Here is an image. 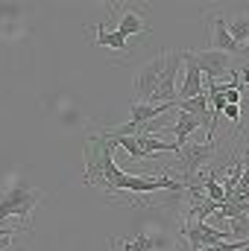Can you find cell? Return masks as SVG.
Masks as SVG:
<instances>
[{"mask_svg":"<svg viewBox=\"0 0 249 251\" xmlns=\"http://www.w3.org/2000/svg\"><path fill=\"white\" fill-rule=\"evenodd\" d=\"M164 62H167V53H158L153 62H147L138 73H135V102H150L156 88H158V79H161V70H164Z\"/></svg>","mask_w":249,"mask_h":251,"instance_id":"6","label":"cell"},{"mask_svg":"<svg viewBox=\"0 0 249 251\" xmlns=\"http://www.w3.org/2000/svg\"><path fill=\"white\" fill-rule=\"evenodd\" d=\"M241 56H249V41L244 44V47H241Z\"/></svg>","mask_w":249,"mask_h":251,"instance_id":"20","label":"cell"},{"mask_svg":"<svg viewBox=\"0 0 249 251\" xmlns=\"http://www.w3.org/2000/svg\"><path fill=\"white\" fill-rule=\"evenodd\" d=\"M223 114L235 123V128H241V126H244V123H241V105H226V108H223Z\"/></svg>","mask_w":249,"mask_h":251,"instance_id":"18","label":"cell"},{"mask_svg":"<svg viewBox=\"0 0 249 251\" xmlns=\"http://www.w3.org/2000/svg\"><path fill=\"white\" fill-rule=\"evenodd\" d=\"M115 149L118 146L103 131L88 134V140H85V176H82L85 187L103 190L106 196H118V184L126 173L115 161Z\"/></svg>","mask_w":249,"mask_h":251,"instance_id":"1","label":"cell"},{"mask_svg":"<svg viewBox=\"0 0 249 251\" xmlns=\"http://www.w3.org/2000/svg\"><path fill=\"white\" fill-rule=\"evenodd\" d=\"M193 59L199 64L202 76H208V82L223 79V76L232 73V56H229V53H220V50H208V47H205V50H196Z\"/></svg>","mask_w":249,"mask_h":251,"instance_id":"8","label":"cell"},{"mask_svg":"<svg viewBox=\"0 0 249 251\" xmlns=\"http://www.w3.org/2000/svg\"><path fill=\"white\" fill-rule=\"evenodd\" d=\"M94 44H97V47H109V50H118V53H126V38H121L115 29H106L103 24H97V35H94Z\"/></svg>","mask_w":249,"mask_h":251,"instance_id":"15","label":"cell"},{"mask_svg":"<svg viewBox=\"0 0 249 251\" xmlns=\"http://www.w3.org/2000/svg\"><path fill=\"white\" fill-rule=\"evenodd\" d=\"M176 102H164V105H150V102H132L129 105V123L135 126L138 131H141V126H147V123H153V120H158L161 114H167L170 108H173Z\"/></svg>","mask_w":249,"mask_h":251,"instance_id":"11","label":"cell"},{"mask_svg":"<svg viewBox=\"0 0 249 251\" xmlns=\"http://www.w3.org/2000/svg\"><path fill=\"white\" fill-rule=\"evenodd\" d=\"M182 234H185L187 246L190 251H199V249H208V246H217V243H238L229 231H220V228H211L208 222H196V219H187L185 228H182Z\"/></svg>","mask_w":249,"mask_h":251,"instance_id":"5","label":"cell"},{"mask_svg":"<svg viewBox=\"0 0 249 251\" xmlns=\"http://www.w3.org/2000/svg\"><path fill=\"white\" fill-rule=\"evenodd\" d=\"M182 67H185V73H182L176 100H193V97L205 94V82H202L205 76H202L199 64H196V59H193V50H182Z\"/></svg>","mask_w":249,"mask_h":251,"instance_id":"7","label":"cell"},{"mask_svg":"<svg viewBox=\"0 0 249 251\" xmlns=\"http://www.w3.org/2000/svg\"><path fill=\"white\" fill-rule=\"evenodd\" d=\"M247 196H249V149L244 152V173H241V181H238V190H235V201H244Z\"/></svg>","mask_w":249,"mask_h":251,"instance_id":"17","label":"cell"},{"mask_svg":"<svg viewBox=\"0 0 249 251\" xmlns=\"http://www.w3.org/2000/svg\"><path fill=\"white\" fill-rule=\"evenodd\" d=\"M208 50H220V53H229V56L241 53V47L229 35V26H226L223 15H214V18L208 15Z\"/></svg>","mask_w":249,"mask_h":251,"instance_id":"9","label":"cell"},{"mask_svg":"<svg viewBox=\"0 0 249 251\" xmlns=\"http://www.w3.org/2000/svg\"><path fill=\"white\" fill-rule=\"evenodd\" d=\"M9 246H12V237H3L0 240V251H9Z\"/></svg>","mask_w":249,"mask_h":251,"instance_id":"19","label":"cell"},{"mask_svg":"<svg viewBox=\"0 0 249 251\" xmlns=\"http://www.w3.org/2000/svg\"><path fill=\"white\" fill-rule=\"evenodd\" d=\"M196 128H199V120H196V117H190V114H185V111H176V123L170 126V131L176 134V146H179V149L185 146L187 137H190Z\"/></svg>","mask_w":249,"mask_h":251,"instance_id":"14","label":"cell"},{"mask_svg":"<svg viewBox=\"0 0 249 251\" xmlns=\"http://www.w3.org/2000/svg\"><path fill=\"white\" fill-rule=\"evenodd\" d=\"M135 143L141 146V152H144L147 158H156V155H161V152H179V146H176V143L158 140L156 134H144V131H138V134H135Z\"/></svg>","mask_w":249,"mask_h":251,"instance_id":"13","label":"cell"},{"mask_svg":"<svg viewBox=\"0 0 249 251\" xmlns=\"http://www.w3.org/2000/svg\"><path fill=\"white\" fill-rule=\"evenodd\" d=\"M124 9V6H121ZM121 38H129V35H150V26L144 24V18L135 12V9H124V15H121V24H118V29H115Z\"/></svg>","mask_w":249,"mask_h":251,"instance_id":"12","label":"cell"},{"mask_svg":"<svg viewBox=\"0 0 249 251\" xmlns=\"http://www.w3.org/2000/svg\"><path fill=\"white\" fill-rule=\"evenodd\" d=\"M217 158V140H205V143H185L179 152H176V161L167 167L170 173H179V178H182V184L185 190L193 184V178H196V173L208 164V161H214Z\"/></svg>","mask_w":249,"mask_h":251,"instance_id":"2","label":"cell"},{"mask_svg":"<svg viewBox=\"0 0 249 251\" xmlns=\"http://www.w3.org/2000/svg\"><path fill=\"white\" fill-rule=\"evenodd\" d=\"M179 67H182V50H167V62L161 70V79H158V88L150 100V105H170L176 102V91H179Z\"/></svg>","mask_w":249,"mask_h":251,"instance_id":"4","label":"cell"},{"mask_svg":"<svg viewBox=\"0 0 249 251\" xmlns=\"http://www.w3.org/2000/svg\"><path fill=\"white\" fill-rule=\"evenodd\" d=\"M112 246H121L124 251H170L173 249V240L167 234H138L129 243L112 237Z\"/></svg>","mask_w":249,"mask_h":251,"instance_id":"10","label":"cell"},{"mask_svg":"<svg viewBox=\"0 0 249 251\" xmlns=\"http://www.w3.org/2000/svg\"><path fill=\"white\" fill-rule=\"evenodd\" d=\"M226 26H229V35L238 47H244L249 41V15H235L232 21H226Z\"/></svg>","mask_w":249,"mask_h":251,"instance_id":"16","label":"cell"},{"mask_svg":"<svg viewBox=\"0 0 249 251\" xmlns=\"http://www.w3.org/2000/svg\"><path fill=\"white\" fill-rule=\"evenodd\" d=\"M41 201V190L35 187H27V184H15V187H9L3 196H0V231H6V228H12L6 219H21V222H27L30 216H32V210H35V204Z\"/></svg>","mask_w":249,"mask_h":251,"instance_id":"3","label":"cell"}]
</instances>
